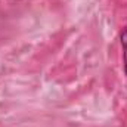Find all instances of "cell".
<instances>
[{
  "instance_id": "cell-1",
  "label": "cell",
  "mask_w": 127,
  "mask_h": 127,
  "mask_svg": "<svg viewBox=\"0 0 127 127\" xmlns=\"http://www.w3.org/2000/svg\"><path fill=\"white\" fill-rule=\"evenodd\" d=\"M120 44L123 49V71L127 75V27H124L120 32Z\"/></svg>"
},
{
  "instance_id": "cell-2",
  "label": "cell",
  "mask_w": 127,
  "mask_h": 127,
  "mask_svg": "<svg viewBox=\"0 0 127 127\" xmlns=\"http://www.w3.org/2000/svg\"><path fill=\"white\" fill-rule=\"evenodd\" d=\"M16 1H19V0H16Z\"/></svg>"
}]
</instances>
